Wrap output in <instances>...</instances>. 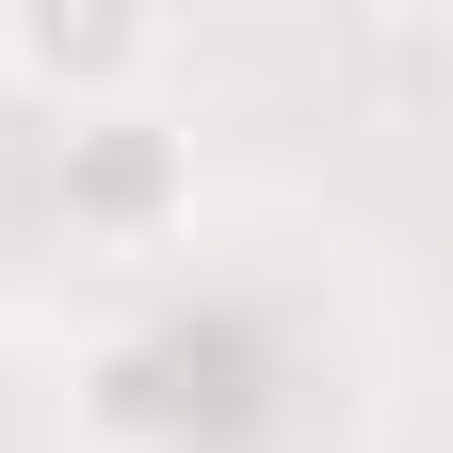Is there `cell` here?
Returning a JSON list of instances; mask_svg holds the SVG:
<instances>
[{"label": "cell", "mask_w": 453, "mask_h": 453, "mask_svg": "<svg viewBox=\"0 0 453 453\" xmlns=\"http://www.w3.org/2000/svg\"><path fill=\"white\" fill-rule=\"evenodd\" d=\"M162 17H130V0H17L0 17V65H17L33 97H65V113H97V97H130V81H162Z\"/></svg>", "instance_id": "6da1fadb"}]
</instances>
